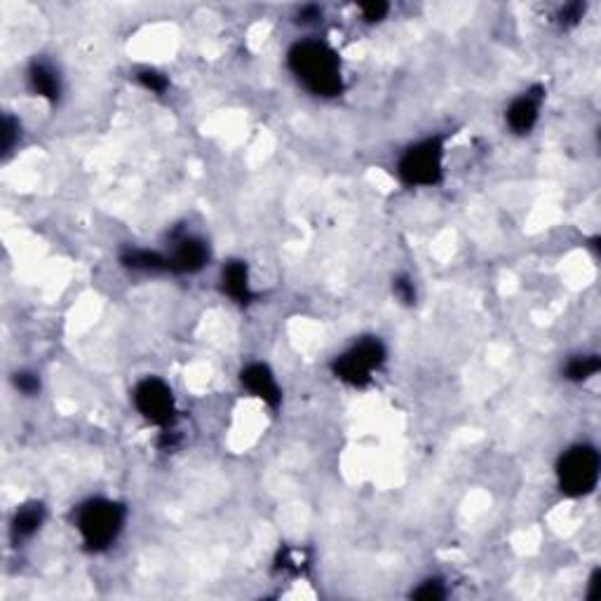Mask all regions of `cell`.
I'll use <instances>...</instances> for the list:
<instances>
[{"label":"cell","instance_id":"cell-1","mask_svg":"<svg viewBox=\"0 0 601 601\" xmlns=\"http://www.w3.org/2000/svg\"><path fill=\"white\" fill-rule=\"evenodd\" d=\"M289 69L296 80L310 94L332 99L343 92V70H341L339 54L333 52L327 42L301 41L289 50Z\"/></svg>","mask_w":601,"mask_h":601},{"label":"cell","instance_id":"cell-2","mask_svg":"<svg viewBox=\"0 0 601 601\" xmlns=\"http://www.w3.org/2000/svg\"><path fill=\"white\" fill-rule=\"evenodd\" d=\"M127 508L111 498H92L76 512V529L89 552H104L123 533Z\"/></svg>","mask_w":601,"mask_h":601},{"label":"cell","instance_id":"cell-3","mask_svg":"<svg viewBox=\"0 0 601 601\" xmlns=\"http://www.w3.org/2000/svg\"><path fill=\"white\" fill-rule=\"evenodd\" d=\"M402 183L411 188H432L444 179V136L416 141L402 153L398 163Z\"/></svg>","mask_w":601,"mask_h":601},{"label":"cell","instance_id":"cell-4","mask_svg":"<svg viewBox=\"0 0 601 601\" xmlns=\"http://www.w3.org/2000/svg\"><path fill=\"white\" fill-rule=\"evenodd\" d=\"M599 451L590 444H576L564 451L557 463V482L564 496L583 498L590 496L599 484Z\"/></svg>","mask_w":601,"mask_h":601},{"label":"cell","instance_id":"cell-5","mask_svg":"<svg viewBox=\"0 0 601 601\" xmlns=\"http://www.w3.org/2000/svg\"><path fill=\"white\" fill-rule=\"evenodd\" d=\"M386 357L388 351L383 341L376 336H364L333 360V376L343 380L345 386L364 388L371 383L376 371L386 364Z\"/></svg>","mask_w":601,"mask_h":601},{"label":"cell","instance_id":"cell-6","mask_svg":"<svg viewBox=\"0 0 601 601\" xmlns=\"http://www.w3.org/2000/svg\"><path fill=\"white\" fill-rule=\"evenodd\" d=\"M135 407L148 423L160 427H172L176 420V399L172 388L163 379L148 376L139 380L132 392Z\"/></svg>","mask_w":601,"mask_h":601},{"label":"cell","instance_id":"cell-7","mask_svg":"<svg viewBox=\"0 0 601 601\" xmlns=\"http://www.w3.org/2000/svg\"><path fill=\"white\" fill-rule=\"evenodd\" d=\"M174 247L167 254V261H170V273L179 275H193L207 266L210 261V247L207 242L191 233L174 235Z\"/></svg>","mask_w":601,"mask_h":601},{"label":"cell","instance_id":"cell-8","mask_svg":"<svg viewBox=\"0 0 601 601\" xmlns=\"http://www.w3.org/2000/svg\"><path fill=\"white\" fill-rule=\"evenodd\" d=\"M239 383H242L254 398L261 399L266 407L280 408L282 390L280 386H277V380H275V374L270 371L268 364L261 362L247 364V367L239 371Z\"/></svg>","mask_w":601,"mask_h":601},{"label":"cell","instance_id":"cell-9","mask_svg":"<svg viewBox=\"0 0 601 601\" xmlns=\"http://www.w3.org/2000/svg\"><path fill=\"white\" fill-rule=\"evenodd\" d=\"M543 99L545 89L540 88V85H536V88H531L529 92L520 94V97L510 104L508 113H505V120H508V127L512 129L514 135H529V132L536 127Z\"/></svg>","mask_w":601,"mask_h":601},{"label":"cell","instance_id":"cell-10","mask_svg":"<svg viewBox=\"0 0 601 601\" xmlns=\"http://www.w3.org/2000/svg\"><path fill=\"white\" fill-rule=\"evenodd\" d=\"M221 289L238 304H251L257 294L251 289L249 266L245 261H228L221 273Z\"/></svg>","mask_w":601,"mask_h":601},{"label":"cell","instance_id":"cell-11","mask_svg":"<svg viewBox=\"0 0 601 601\" xmlns=\"http://www.w3.org/2000/svg\"><path fill=\"white\" fill-rule=\"evenodd\" d=\"M42 521H45V508H42V502H23L22 508L14 512V517H12V540L22 543V540L33 538L35 533L41 531Z\"/></svg>","mask_w":601,"mask_h":601},{"label":"cell","instance_id":"cell-12","mask_svg":"<svg viewBox=\"0 0 601 601\" xmlns=\"http://www.w3.org/2000/svg\"><path fill=\"white\" fill-rule=\"evenodd\" d=\"M29 85L38 97L47 101H59L61 97V78L47 61H33L29 69Z\"/></svg>","mask_w":601,"mask_h":601},{"label":"cell","instance_id":"cell-13","mask_svg":"<svg viewBox=\"0 0 601 601\" xmlns=\"http://www.w3.org/2000/svg\"><path fill=\"white\" fill-rule=\"evenodd\" d=\"M120 263L125 268L136 270V273H167L170 261L164 254L153 249H141V247H127L120 254Z\"/></svg>","mask_w":601,"mask_h":601},{"label":"cell","instance_id":"cell-14","mask_svg":"<svg viewBox=\"0 0 601 601\" xmlns=\"http://www.w3.org/2000/svg\"><path fill=\"white\" fill-rule=\"evenodd\" d=\"M599 369L601 360L596 355H578L568 360V364L564 367V379L573 380V383H583V380L599 374Z\"/></svg>","mask_w":601,"mask_h":601},{"label":"cell","instance_id":"cell-15","mask_svg":"<svg viewBox=\"0 0 601 601\" xmlns=\"http://www.w3.org/2000/svg\"><path fill=\"white\" fill-rule=\"evenodd\" d=\"M136 82H139L141 88L148 89V92L153 94H163L167 92V88H170V80H167V76H163L160 70H153V69H144L136 73Z\"/></svg>","mask_w":601,"mask_h":601},{"label":"cell","instance_id":"cell-16","mask_svg":"<svg viewBox=\"0 0 601 601\" xmlns=\"http://www.w3.org/2000/svg\"><path fill=\"white\" fill-rule=\"evenodd\" d=\"M414 599H423V601H439L446 596V587H444L442 580L430 578L426 583H420L414 592H411Z\"/></svg>","mask_w":601,"mask_h":601},{"label":"cell","instance_id":"cell-17","mask_svg":"<svg viewBox=\"0 0 601 601\" xmlns=\"http://www.w3.org/2000/svg\"><path fill=\"white\" fill-rule=\"evenodd\" d=\"M19 135H22V125L12 116L3 117V153H10L12 148L17 146Z\"/></svg>","mask_w":601,"mask_h":601},{"label":"cell","instance_id":"cell-18","mask_svg":"<svg viewBox=\"0 0 601 601\" xmlns=\"http://www.w3.org/2000/svg\"><path fill=\"white\" fill-rule=\"evenodd\" d=\"M392 292H395V296H398L402 304L407 305L416 304V286L414 282H411V277H407V275L395 277V282H392Z\"/></svg>","mask_w":601,"mask_h":601},{"label":"cell","instance_id":"cell-19","mask_svg":"<svg viewBox=\"0 0 601 601\" xmlns=\"http://www.w3.org/2000/svg\"><path fill=\"white\" fill-rule=\"evenodd\" d=\"M14 388H17L22 395H35V392L41 390V379L33 371H17L14 374Z\"/></svg>","mask_w":601,"mask_h":601},{"label":"cell","instance_id":"cell-20","mask_svg":"<svg viewBox=\"0 0 601 601\" xmlns=\"http://www.w3.org/2000/svg\"><path fill=\"white\" fill-rule=\"evenodd\" d=\"M585 14V5L583 3H571V5H567L564 10H561V23L564 26H573V23H578L580 19H583Z\"/></svg>","mask_w":601,"mask_h":601},{"label":"cell","instance_id":"cell-21","mask_svg":"<svg viewBox=\"0 0 601 601\" xmlns=\"http://www.w3.org/2000/svg\"><path fill=\"white\" fill-rule=\"evenodd\" d=\"M388 3H364L362 5V17L367 22H380L388 14Z\"/></svg>","mask_w":601,"mask_h":601},{"label":"cell","instance_id":"cell-22","mask_svg":"<svg viewBox=\"0 0 601 601\" xmlns=\"http://www.w3.org/2000/svg\"><path fill=\"white\" fill-rule=\"evenodd\" d=\"M320 7H315V5H310V7H304V10L298 12V22H304V23H308V22H315V19H320Z\"/></svg>","mask_w":601,"mask_h":601},{"label":"cell","instance_id":"cell-23","mask_svg":"<svg viewBox=\"0 0 601 601\" xmlns=\"http://www.w3.org/2000/svg\"><path fill=\"white\" fill-rule=\"evenodd\" d=\"M599 576H601L599 571L592 573V578H590V592H587V599H599Z\"/></svg>","mask_w":601,"mask_h":601}]
</instances>
